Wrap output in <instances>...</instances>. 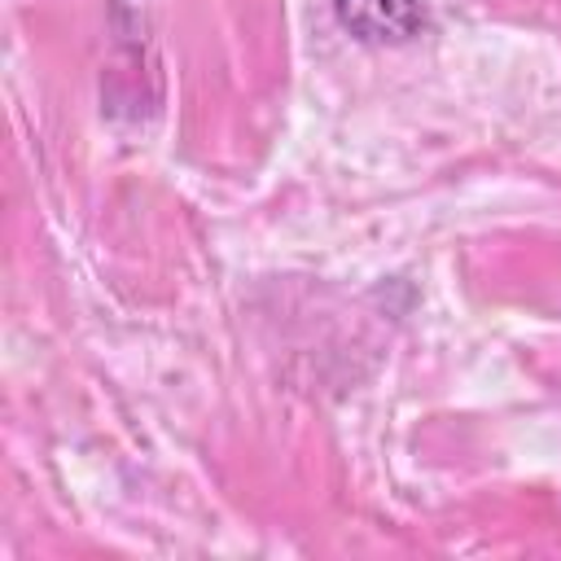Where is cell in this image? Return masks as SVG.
Segmentation results:
<instances>
[{
    "label": "cell",
    "mask_w": 561,
    "mask_h": 561,
    "mask_svg": "<svg viewBox=\"0 0 561 561\" xmlns=\"http://www.w3.org/2000/svg\"><path fill=\"white\" fill-rule=\"evenodd\" d=\"M333 13L364 44H408L430 31L421 0H333Z\"/></svg>",
    "instance_id": "6da1fadb"
}]
</instances>
